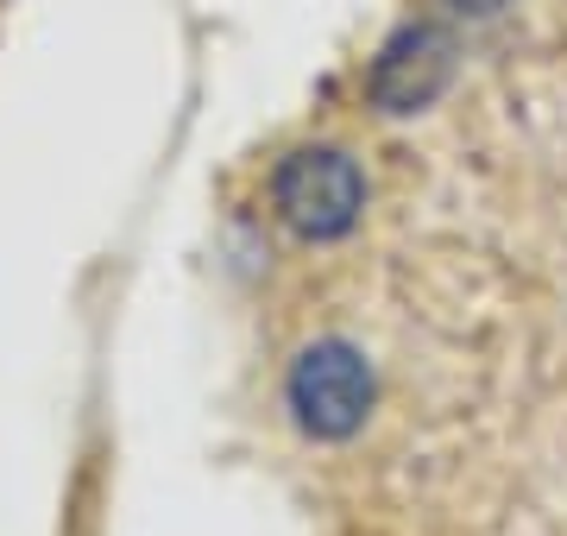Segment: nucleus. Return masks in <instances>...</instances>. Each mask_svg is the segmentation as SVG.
Segmentation results:
<instances>
[{"mask_svg":"<svg viewBox=\"0 0 567 536\" xmlns=\"http://www.w3.org/2000/svg\"><path fill=\"white\" fill-rule=\"evenodd\" d=\"M284 398H290V416L309 442H347V435L365 430L379 379H372V367L353 341H309L290 360Z\"/></svg>","mask_w":567,"mask_h":536,"instance_id":"1","label":"nucleus"},{"mask_svg":"<svg viewBox=\"0 0 567 536\" xmlns=\"http://www.w3.org/2000/svg\"><path fill=\"white\" fill-rule=\"evenodd\" d=\"M271 208L297 240H341L365 208V177L334 145H297L271 171Z\"/></svg>","mask_w":567,"mask_h":536,"instance_id":"2","label":"nucleus"},{"mask_svg":"<svg viewBox=\"0 0 567 536\" xmlns=\"http://www.w3.org/2000/svg\"><path fill=\"white\" fill-rule=\"evenodd\" d=\"M447 83H454V39H447L442 25H404V32H391L385 51L365 70V95L391 121L435 107Z\"/></svg>","mask_w":567,"mask_h":536,"instance_id":"3","label":"nucleus"},{"mask_svg":"<svg viewBox=\"0 0 567 536\" xmlns=\"http://www.w3.org/2000/svg\"><path fill=\"white\" fill-rule=\"evenodd\" d=\"M447 7H461V13H473V20H492L505 0H447Z\"/></svg>","mask_w":567,"mask_h":536,"instance_id":"4","label":"nucleus"}]
</instances>
